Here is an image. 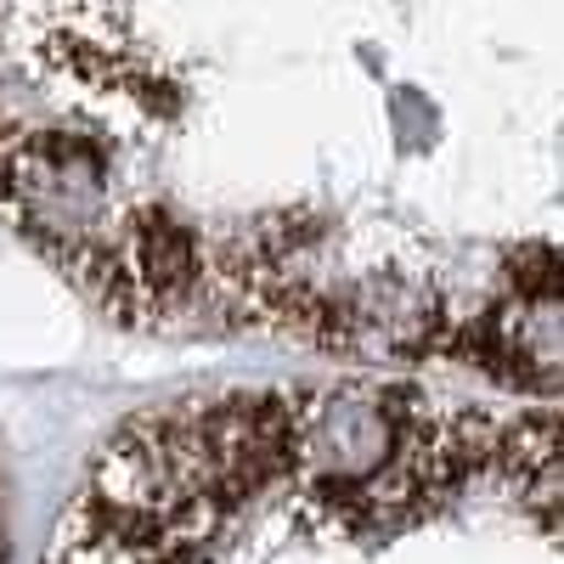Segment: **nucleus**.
<instances>
[{
	"label": "nucleus",
	"instance_id": "obj_1",
	"mask_svg": "<svg viewBox=\"0 0 564 564\" xmlns=\"http://www.w3.org/2000/svg\"><path fill=\"white\" fill-rule=\"evenodd\" d=\"M0 564H7V525H0Z\"/></svg>",
	"mask_w": 564,
	"mask_h": 564
}]
</instances>
